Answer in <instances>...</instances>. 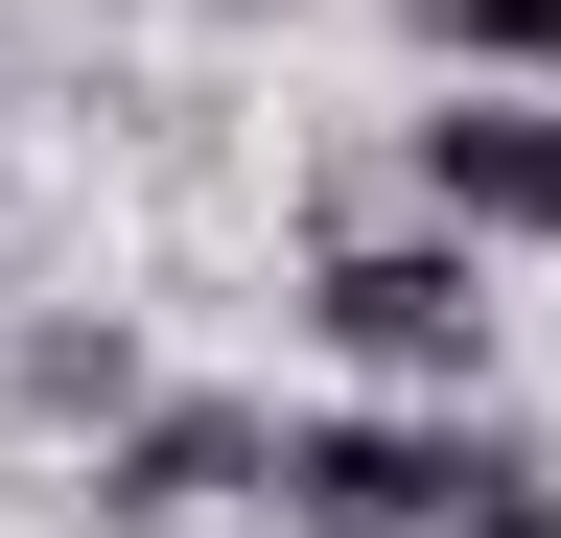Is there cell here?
Wrapping results in <instances>:
<instances>
[{
	"label": "cell",
	"mask_w": 561,
	"mask_h": 538,
	"mask_svg": "<svg viewBox=\"0 0 561 538\" xmlns=\"http://www.w3.org/2000/svg\"><path fill=\"white\" fill-rule=\"evenodd\" d=\"M305 328L375 398H491V234H351L305 257Z\"/></svg>",
	"instance_id": "6da1fadb"
},
{
	"label": "cell",
	"mask_w": 561,
	"mask_h": 538,
	"mask_svg": "<svg viewBox=\"0 0 561 538\" xmlns=\"http://www.w3.org/2000/svg\"><path fill=\"white\" fill-rule=\"evenodd\" d=\"M234 492H280V422H257V398H140V422H94V538H187Z\"/></svg>",
	"instance_id": "7a4b0ae2"
},
{
	"label": "cell",
	"mask_w": 561,
	"mask_h": 538,
	"mask_svg": "<svg viewBox=\"0 0 561 538\" xmlns=\"http://www.w3.org/2000/svg\"><path fill=\"white\" fill-rule=\"evenodd\" d=\"M445 468H468V398L445 422H280V515L305 538H445Z\"/></svg>",
	"instance_id": "3957f363"
},
{
	"label": "cell",
	"mask_w": 561,
	"mask_h": 538,
	"mask_svg": "<svg viewBox=\"0 0 561 538\" xmlns=\"http://www.w3.org/2000/svg\"><path fill=\"white\" fill-rule=\"evenodd\" d=\"M421 211L561 257V117H538V94H445V117H421Z\"/></svg>",
	"instance_id": "277c9868"
},
{
	"label": "cell",
	"mask_w": 561,
	"mask_h": 538,
	"mask_svg": "<svg viewBox=\"0 0 561 538\" xmlns=\"http://www.w3.org/2000/svg\"><path fill=\"white\" fill-rule=\"evenodd\" d=\"M140 398H164V375H140V328H117V305L24 328V422H140Z\"/></svg>",
	"instance_id": "5b68a950"
},
{
	"label": "cell",
	"mask_w": 561,
	"mask_h": 538,
	"mask_svg": "<svg viewBox=\"0 0 561 538\" xmlns=\"http://www.w3.org/2000/svg\"><path fill=\"white\" fill-rule=\"evenodd\" d=\"M445 538H561V468H538L515 422H468V468H445Z\"/></svg>",
	"instance_id": "8992f818"
},
{
	"label": "cell",
	"mask_w": 561,
	"mask_h": 538,
	"mask_svg": "<svg viewBox=\"0 0 561 538\" xmlns=\"http://www.w3.org/2000/svg\"><path fill=\"white\" fill-rule=\"evenodd\" d=\"M421 47H445V71H491V94H515V71H561V0H421Z\"/></svg>",
	"instance_id": "52a82bcc"
}]
</instances>
